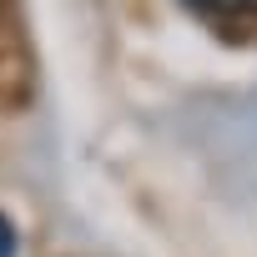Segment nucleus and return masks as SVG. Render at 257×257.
Instances as JSON below:
<instances>
[{
    "mask_svg": "<svg viewBox=\"0 0 257 257\" xmlns=\"http://www.w3.org/2000/svg\"><path fill=\"white\" fill-rule=\"evenodd\" d=\"M192 6L212 16H257V0H192Z\"/></svg>",
    "mask_w": 257,
    "mask_h": 257,
    "instance_id": "1",
    "label": "nucleus"
},
{
    "mask_svg": "<svg viewBox=\"0 0 257 257\" xmlns=\"http://www.w3.org/2000/svg\"><path fill=\"white\" fill-rule=\"evenodd\" d=\"M16 242H21V237H16V222L0 212V257H16Z\"/></svg>",
    "mask_w": 257,
    "mask_h": 257,
    "instance_id": "2",
    "label": "nucleus"
}]
</instances>
